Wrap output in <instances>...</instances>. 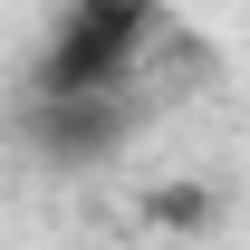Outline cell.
Returning <instances> with one entry per match:
<instances>
[{
  "label": "cell",
  "mask_w": 250,
  "mask_h": 250,
  "mask_svg": "<svg viewBox=\"0 0 250 250\" xmlns=\"http://www.w3.org/2000/svg\"><path fill=\"white\" fill-rule=\"evenodd\" d=\"M154 221H202V192H154Z\"/></svg>",
  "instance_id": "cell-3"
},
{
  "label": "cell",
  "mask_w": 250,
  "mask_h": 250,
  "mask_svg": "<svg viewBox=\"0 0 250 250\" xmlns=\"http://www.w3.org/2000/svg\"><path fill=\"white\" fill-rule=\"evenodd\" d=\"M154 29V0H77L48 39V58H39V87H125V67Z\"/></svg>",
  "instance_id": "cell-1"
},
{
  "label": "cell",
  "mask_w": 250,
  "mask_h": 250,
  "mask_svg": "<svg viewBox=\"0 0 250 250\" xmlns=\"http://www.w3.org/2000/svg\"><path fill=\"white\" fill-rule=\"evenodd\" d=\"M29 135L48 145L58 164H96V154H116L125 145V106H116V87H39L29 96Z\"/></svg>",
  "instance_id": "cell-2"
}]
</instances>
